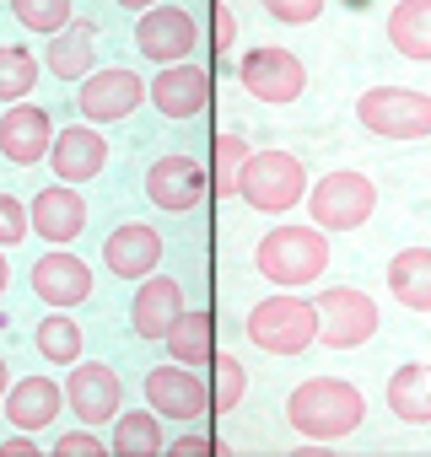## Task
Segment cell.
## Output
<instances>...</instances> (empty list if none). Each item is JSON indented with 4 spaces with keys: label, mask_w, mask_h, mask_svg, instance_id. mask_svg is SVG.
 Wrapping results in <instances>:
<instances>
[{
    "label": "cell",
    "mask_w": 431,
    "mask_h": 457,
    "mask_svg": "<svg viewBox=\"0 0 431 457\" xmlns=\"http://www.w3.org/2000/svg\"><path fill=\"white\" fill-rule=\"evenodd\" d=\"M108 452H119V457H156V452H167V436H162V414L156 409H119L114 414V441H108Z\"/></svg>",
    "instance_id": "obj_27"
},
{
    "label": "cell",
    "mask_w": 431,
    "mask_h": 457,
    "mask_svg": "<svg viewBox=\"0 0 431 457\" xmlns=\"http://www.w3.org/2000/svg\"><path fill=\"white\" fill-rule=\"evenodd\" d=\"M60 409H65V382H49V377H22L6 393V420L17 430H44L55 425Z\"/></svg>",
    "instance_id": "obj_22"
},
{
    "label": "cell",
    "mask_w": 431,
    "mask_h": 457,
    "mask_svg": "<svg viewBox=\"0 0 431 457\" xmlns=\"http://www.w3.org/2000/svg\"><path fill=\"white\" fill-rule=\"evenodd\" d=\"M38 446L28 441V436H12V441H0V457H33Z\"/></svg>",
    "instance_id": "obj_38"
},
{
    "label": "cell",
    "mask_w": 431,
    "mask_h": 457,
    "mask_svg": "<svg viewBox=\"0 0 431 457\" xmlns=\"http://www.w3.org/2000/svg\"><path fill=\"white\" fill-rule=\"evenodd\" d=\"M238 81H243L249 97H259L270 108H286V103H297L308 92V65L281 44H259V49H249L238 60Z\"/></svg>",
    "instance_id": "obj_7"
},
{
    "label": "cell",
    "mask_w": 431,
    "mask_h": 457,
    "mask_svg": "<svg viewBox=\"0 0 431 457\" xmlns=\"http://www.w3.org/2000/svg\"><path fill=\"white\" fill-rule=\"evenodd\" d=\"M167 350H173L178 366L205 371L216 361V312L210 307H183L173 318V328H167Z\"/></svg>",
    "instance_id": "obj_23"
},
{
    "label": "cell",
    "mask_w": 431,
    "mask_h": 457,
    "mask_svg": "<svg viewBox=\"0 0 431 457\" xmlns=\"http://www.w3.org/2000/svg\"><path fill=\"white\" fill-rule=\"evenodd\" d=\"M254 264H259V275L275 280L281 291H302V286H313V280L329 270V237L318 232V226L286 220V226H275V232H265Z\"/></svg>",
    "instance_id": "obj_2"
},
{
    "label": "cell",
    "mask_w": 431,
    "mask_h": 457,
    "mask_svg": "<svg viewBox=\"0 0 431 457\" xmlns=\"http://www.w3.org/2000/svg\"><path fill=\"white\" fill-rule=\"evenodd\" d=\"M205 371H210V409H216V414H232V409L243 403V393H249V371H243V361L227 355V350H216V361H210Z\"/></svg>",
    "instance_id": "obj_28"
},
{
    "label": "cell",
    "mask_w": 431,
    "mask_h": 457,
    "mask_svg": "<svg viewBox=\"0 0 431 457\" xmlns=\"http://www.w3.org/2000/svg\"><path fill=\"white\" fill-rule=\"evenodd\" d=\"M286 420L308 441H345L367 420V398L345 377H308L286 393Z\"/></svg>",
    "instance_id": "obj_1"
},
{
    "label": "cell",
    "mask_w": 431,
    "mask_h": 457,
    "mask_svg": "<svg viewBox=\"0 0 431 457\" xmlns=\"http://www.w3.org/2000/svg\"><path fill=\"white\" fill-rule=\"evenodd\" d=\"M65 403H71V414L81 420V425H114V414L124 409V382H119V371L114 366H103V361H76L71 366V377H65Z\"/></svg>",
    "instance_id": "obj_11"
},
{
    "label": "cell",
    "mask_w": 431,
    "mask_h": 457,
    "mask_svg": "<svg viewBox=\"0 0 431 457\" xmlns=\"http://www.w3.org/2000/svg\"><path fill=\"white\" fill-rule=\"evenodd\" d=\"M12 12H17V22H22L28 33H44V38H55L60 28L76 22V6H71V0H12Z\"/></svg>",
    "instance_id": "obj_32"
},
{
    "label": "cell",
    "mask_w": 431,
    "mask_h": 457,
    "mask_svg": "<svg viewBox=\"0 0 431 457\" xmlns=\"http://www.w3.org/2000/svg\"><path fill=\"white\" fill-rule=\"evenodd\" d=\"M140 103H151V92H146V81L135 71H92L81 81V92H76V108H81L87 124H119Z\"/></svg>",
    "instance_id": "obj_13"
},
{
    "label": "cell",
    "mask_w": 431,
    "mask_h": 457,
    "mask_svg": "<svg viewBox=\"0 0 431 457\" xmlns=\"http://www.w3.org/2000/svg\"><path fill=\"white\" fill-rule=\"evenodd\" d=\"M356 119L367 135L383 140H426L431 135V97L410 87H372L356 97Z\"/></svg>",
    "instance_id": "obj_5"
},
{
    "label": "cell",
    "mask_w": 431,
    "mask_h": 457,
    "mask_svg": "<svg viewBox=\"0 0 431 457\" xmlns=\"http://www.w3.org/2000/svg\"><path fill=\"white\" fill-rule=\"evenodd\" d=\"M49 167H55V178L60 183H92L103 167H108V140L97 135V124H76V129H60L55 135V145H49Z\"/></svg>",
    "instance_id": "obj_16"
},
{
    "label": "cell",
    "mask_w": 431,
    "mask_h": 457,
    "mask_svg": "<svg viewBox=\"0 0 431 457\" xmlns=\"http://www.w3.org/2000/svg\"><path fill=\"white\" fill-rule=\"evenodd\" d=\"M22 237H33V215L17 194H0V248H17Z\"/></svg>",
    "instance_id": "obj_33"
},
{
    "label": "cell",
    "mask_w": 431,
    "mask_h": 457,
    "mask_svg": "<svg viewBox=\"0 0 431 457\" xmlns=\"http://www.w3.org/2000/svg\"><path fill=\"white\" fill-rule=\"evenodd\" d=\"M183 312V286L173 275H146L140 291H135V307H130V323L140 339H167L173 318Z\"/></svg>",
    "instance_id": "obj_20"
},
{
    "label": "cell",
    "mask_w": 431,
    "mask_h": 457,
    "mask_svg": "<svg viewBox=\"0 0 431 457\" xmlns=\"http://www.w3.org/2000/svg\"><path fill=\"white\" fill-rule=\"evenodd\" d=\"M388 44L404 60L431 65V0H399L388 12Z\"/></svg>",
    "instance_id": "obj_26"
},
{
    "label": "cell",
    "mask_w": 431,
    "mask_h": 457,
    "mask_svg": "<svg viewBox=\"0 0 431 457\" xmlns=\"http://www.w3.org/2000/svg\"><path fill=\"white\" fill-rule=\"evenodd\" d=\"M388 296L410 312H431V248H399L388 259Z\"/></svg>",
    "instance_id": "obj_24"
},
{
    "label": "cell",
    "mask_w": 431,
    "mask_h": 457,
    "mask_svg": "<svg viewBox=\"0 0 431 457\" xmlns=\"http://www.w3.org/2000/svg\"><path fill=\"white\" fill-rule=\"evenodd\" d=\"M38 87V60L22 44H0V103H28V92Z\"/></svg>",
    "instance_id": "obj_30"
},
{
    "label": "cell",
    "mask_w": 431,
    "mask_h": 457,
    "mask_svg": "<svg viewBox=\"0 0 431 457\" xmlns=\"http://www.w3.org/2000/svg\"><path fill=\"white\" fill-rule=\"evenodd\" d=\"M388 414L404 425H426L431 420V366L410 361L388 377Z\"/></svg>",
    "instance_id": "obj_25"
},
{
    "label": "cell",
    "mask_w": 431,
    "mask_h": 457,
    "mask_svg": "<svg viewBox=\"0 0 431 457\" xmlns=\"http://www.w3.org/2000/svg\"><path fill=\"white\" fill-rule=\"evenodd\" d=\"M33 339H38V355L55 361V366H76L81 361V328H76L71 312H49Z\"/></svg>",
    "instance_id": "obj_29"
},
{
    "label": "cell",
    "mask_w": 431,
    "mask_h": 457,
    "mask_svg": "<svg viewBox=\"0 0 431 457\" xmlns=\"http://www.w3.org/2000/svg\"><path fill=\"white\" fill-rule=\"evenodd\" d=\"M28 215H33V232H38L44 243H55V248H65V243H76V237L87 232V199H81L76 183H49V188H38V199L28 204Z\"/></svg>",
    "instance_id": "obj_15"
},
{
    "label": "cell",
    "mask_w": 431,
    "mask_h": 457,
    "mask_svg": "<svg viewBox=\"0 0 431 457\" xmlns=\"http://www.w3.org/2000/svg\"><path fill=\"white\" fill-rule=\"evenodd\" d=\"M6 393H12V366L0 361V403H6Z\"/></svg>",
    "instance_id": "obj_40"
},
{
    "label": "cell",
    "mask_w": 431,
    "mask_h": 457,
    "mask_svg": "<svg viewBox=\"0 0 431 457\" xmlns=\"http://www.w3.org/2000/svg\"><path fill=\"white\" fill-rule=\"evenodd\" d=\"M103 264H108V275H119V280H146V275H156V264H162V237H156V226L124 220L119 232H108V243H103Z\"/></svg>",
    "instance_id": "obj_18"
},
{
    "label": "cell",
    "mask_w": 431,
    "mask_h": 457,
    "mask_svg": "<svg viewBox=\"0 0 431 457\" xmlns=\"http://www.w3.org/2000/svg\"><path fill=\"white\" fill-rule=\"evenodd\" d=\"M44 65H49L55 81H87V76L97 71V28H92V22L60 28V33L49 38V49H44Z\"/></svg>",
    "instance_id": "obj_21"
},
{
    "label": "cell",
    "mask_w": 431,
    "mask_h": 457,
    "mask_svg": "<svg viewBox=\"0 0 431 457\" xmlns=\"http://www.w3.org/2000/svg\"><path fill=\"white\" fill-rule=\"evenodd\" d=\"M377 210V188L361 172H329L308 188V215L318 232H356Z\"/></svg>",
    "instance_id": "obj_6"
},
{
    "label": "cell",
    "mask_w": 431,
    "mask_h": 457,
    "mask_svg": "<svg viewBox=\"0 0 431 457\" xmlns=\"http://www.w3.org/2000/svg\"><path fill=\"white\" fill-rule=\"evenodd\" d=\"M313 307H318V345L324 350H356L377 334V302L367 291L329 286L324 296H313Z\"/></svg>",
    "instance_id": "obj_8"
},
{
    "label": "cell",
    "mask_w": 431,
    "mask_h": 457,
    "mask_svg": "<svg viewBox=\"0 0 431 457\" xmlns=\"http://www.w3.org/2000/svg\"><path fill=\"white\" fill-rule=\"evenodd\" d=\"M249 151H254V145H249L243 135H216V167H210V188H216V199L238 194V178H243Z\"/></svg>",
    "instance_id": "obj_31"
},
{
    "label": "cell",
    "mask_w": 431,
    "mask_h": 457,
    "mask_svg": "<svg viewBox=\"0 0 431 457\" xmlns=\"http://www.w3.org/2000/svg\"><path fill=\"white\" fill-rule=\"evenodd\" d=\"M243 334L265 355H302L308 345H318V307L292 291L259 296V307H249V318H243Z\"/></svg>",
    "instance_id": "obj_3"
},
{
    "label": "cell",
    "mask_w": 431,
    "mask_h": 457,
    "mask_svg": "<svg viewBox=\"0 0 431 457\" xmlns=\"http://www.w3.org/2000/svg\"><path fill=\"white\" fill-rule=\"evenodd\" d=\"M103 452H108V441L92 436V425H81V430H71V436L55 441V457H103Z\"/></svg>",
    "instance_id": "obj_35"
},
{
    "label": "cell",
    "mask_w": 431,
    "mask_h": 457,
    "mask_svg": "<svg viewBox=\"0 0 431 457\" xmlns=\"http://www.w3.org/2000/svg\"><path fill=\"white\" fill-rule=\"evenodd\" d=\"M232 38H238L232 6H222V0H216V12H210V44H216V54H227V49H232Z\"/></svg>",
    "instance_id": "obj_37"
},
{
    "label": "cell",
    "mask_w": 431,
    "mask_h": 457,
    "mask_svg": "<svg viewBox=\"0 0 431 457\" xmlns=\"http://www.w3.org/2000/svg\"><path fill=\"white\" fill-rule=\"evenodd\" d=\"M146 403L162 414V420H205L210 414V382L194 371V366H151L146 371Z\"/></svg>",
    "instance_id": "obj_12"
},
{
    "label": "cell",
    "mask_w": 431,
    "mask_h": 457,
    "mask_svg": "<svg viewBox=\"0 0 431 457\" xmlns=\"http://www.w3.org/2000/svg\"><path fill=\"white\" fill-rule=\"evenodd\" d=\"M205 194H210V172H205L194 156H183V151L156 156L151 172H146V199H151L156 210H167V215H189V210H199Z\"/></svg>",
    "instance_id": "obj_9"
},
{
    "label": "cell",
    "mask_w": 431,
    "mask_h": 457,
    "mask_svg": "<svg viewBox=\"0 0 431 457\" xmlns=\"http://www.w3.org/2000/svg\"><path fill=\"white\" fill-rule=\"evenodd\" d=\"M55 119L38 108V103H12L6 113H0V156L6 162H17V167H33V162H44L49 156V145H55Z\"/></svg>",
    "instance_id": "obj_14"
},
{
    "label": "cell",
    "mask_w": 431,
    "mask_h": 457,
    "mask_svg": "<svg viewBox=\"0 0 431 457\" xmlns=\"http://www.w3.org/2000/svg\"><path fill=\"white\" fill-rule=\"evenodd\" d=\"M135 49L156 65H183L199 49V22L183 6H146L135 22Z\"/></svg>",
    "instance_id": "obj_10"
},
{
    "label": "cell",
    "mask_w": 431,
    "mask_h": 457,
    "mask_svg": "<svg viewBox=\"0 0 431 457\" xmlns=\"http://www.w3.org/2000/svg\"><path fill=\"white\" fill-rule=\"evenodd\" d=\"M33 291H38V302L44 307H81L87 296H92V270H87V259H76V253H65V248H55V253H44L38 264H33Z\"/></svg>",
    "instance_id": "obj_17"
},
{
    "label": "cell",
    "mask_w": 431,
    "mask_h": 457,
    "mask_svg": "<svg viewBox=\"0 0 431 457\" xmlns=\"http://www.w3.org/2000/svg\"><path fill=\"white\" fill-rule=\"evenodd\" d=\"M119 6H130V12H146V6H162V0H119Z\"/></svg>",
    "instance_id": "obj_41"
},
{
    "label": "cell",
    "mask_w": 431,
    "mask_h": 457,
    "mask_svg": "<svg viewBox=\"0 0 431 457\" xmlns=\"http://www.w3.org/2000/svg\"><path fill=\"white\" fill-rule=\"evenodd\" d=\"M6 286H12V264H6V248H0V296H6Z\"/></svg>",
    "instance_id": "obj_39"
},
{
    "label": "cell",
    "mask_w": 431,
    "mask_h": 457,
    "mask_svg": "<svg viewBox=\"0 0 431 457\" xmlns=\"http://www.w3.org/2000/svg\"><path fill=\"white\" fill-rule=\"evenodd\" d=\"M259 6H265L275 22L308 28V22H318V17H324V6H329V0H259Z\"/></svg>",
    "instance_id": "obj_34"
},
{
    "label": "cell",
    "mask_w": 431,
    "mask_h": 457,
    "mask_svg": "<svg viewBox=\"0 0 431 457\" xmlns=\"http://www.w3.org/2000/svg\"><path fill=\"white\" fill-rule=\"evenodd\" d=\"M308 194V167L292 151H249L243 178H238V199L259 215H286L297 210Z\"/></svg>",
    "instance_id": "obj_4"
},
{
    "label": "cell",
    "mask_w": 431,
    "mask_h": 457,
    "mask_svg": "<svg viewBox=\"0 0 431 457\" xmlns=\"http://www.w3.org/2000/svg\"><path fill=\"white\" fill-rule=\"evenodd\" d=\"M167 452L173 457H227V441H216V436H173Z\"/></svg>",
    "instance_id": "obj_36"
},
{
    "label": "cell",
    "mask_w": 431,
    "mask_h": 457,
    "mask_svg": "<svg viewBox=\"0 0 431 457\" xmlns=\"http://www.w3.org/2000/svg\"><path fill=\"white\" fill-rule=\"evenodd\" d=\"M146 92H151L156 113H167V119H199L205 103H210V76L194 60H183V65H162Z\"/></svg>",
    "instance_id": "obj_19"
}]
</instances>
